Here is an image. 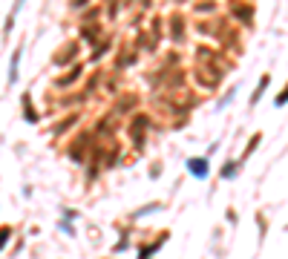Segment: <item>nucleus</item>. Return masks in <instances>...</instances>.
<instances>
[{"mask_svg": "<svg viewBox=\"0 0 288 259\" xmlns=\"http://www.w3.org/2000/svg\"><path fill=\"white\" fill-rule=\"evenodd\" d=\"M187 170L193 173L196 179H205V176H208V161H205V158H190V161H187Z\"/></svg>", "mask_w": 288, "mask_h": 259, "instance_id": "obj_1", "label": "nucleus"}, {"mask_svg": "<svg viewBox=\"0 0 288 259\" xmlns=\"http://www.w3.org/2000/svg\"><path fill=\"white\" fill-rule=\"evenodd\" d=\"M234 170H236V164H225L222 176H225V179H234Z\"/></svg>", "mask_w": 288, "mask_h": 259, "instance_id": "obj_2", "label": "nucleus"}, {"mask_svg": "<svg viewBox=\"0 0 288 259\" xmlns=\"http://www.w3.org/2000/svg\"><path fill=\"white\" fill-rule=\"evenodd\" d=\"M286 101H288V86H286V89H283V92H280V95H277V104H280V107H283Z\"/></svg>", "mask_w": 288, "mask_h": 259, "instance_id": "obj_3", "label": "nucleus"}]
</instances>
